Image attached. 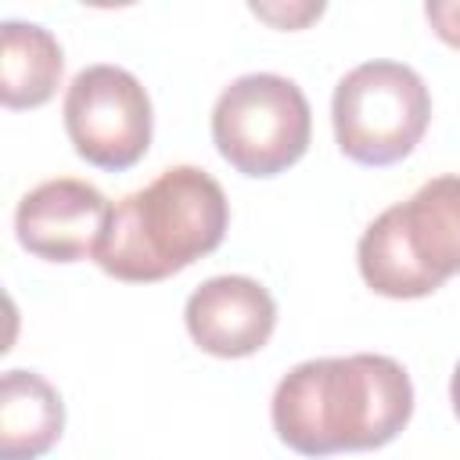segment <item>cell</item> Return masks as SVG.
Here are the masks:
<instances>
[{"mask_svg":"<svg viewBox=\"0 0 460 460\" xmlns=\"http://www.w3.org/2000/svg\"><path fill=\"white\" fill-rule=\"evenodd\" d=\"M410 413V374L377 352L305 359L280 377L270 406L277 438L302 456L381 449Z\"/></svg>","mask_w":460,"mask_h":460,"instance_id":"1","label":"cell"},{"mask_svg":"<svg viewBox=\"0 0 460 460\" xmlns=\"http://www.w3.org/2000/svg\"><path fill=\"white\" fill-rule=\"evenodd\" d=\"M226 226L230 205L219 180L198 165H172L115 205L93 262L115 280L155 284L216 252Z\"/></svg>","mask_w":460,"mask_h":460,"instance_id":"2","label":"cell"},{"mask_svg":"<svg viewBox=\"0 0 460 460\" xmlns=\"http://www.w3.org/2000/svg\"><path fill=\"white\" fill-rule=\"evenodd\" d=\"M359 273L385 298L435 295L460 273V176H435L359 237Z\"/></svg>","mask_w":460,"mask_h":460,"instance_id":"3","label":"cell"},{"mask_svg":"<svg viewBox=\"0 0 460 460\" xmlns=\"http://www.w3.org/2000/svg\"><path fill=\"white\" fill-rule=\"evenodd\" d=\"M331 122L341 155L359 165H392L420 144L431 93L402 61H363L334 86Z\"/></svg>","mask_w":460,"mask_h":460,"instance_id":"4","label":"cell"},{"mask_svg":"<svg viewBox=\"0 0 460 460\" xmlns=\"http://www.w3.org/2000/svg\"><path fill=\"white\" fill-rule=\"evenodd\" d=\"M313 137L302 86L277 72H252L223 86L212 108V140L241 176H277L295 165Z\"/></svg>","mask_w":460,"mask_h":460,"instance_id":"5","label":"cell"},{"mask_svg":"<svg viewBox=\"0 0 460 460\" xmlns=\"http://www.w3.org/2000/svg\"><path fill=\"white\" fill-rule=\"evenodd\" d=\"M151 97L119 65L83 68L65 93V133L75 155L97 169L122 172L151 147Z\"/></svg>","mask_w":460,"mask_h":460,"instance_id":"6","label":"cell"},{"mask_svg":"<svg viewBox=\"0 0 460 460\" xmlns=\"http://www.w3.org/2000/svg\"><path fill=\"white\" fill-rule=\"evenodd\" d=\"M115 205L86 180L58 176L32 187L14 212L18 244L47 262H79L93 259Z\"/></svg>","mask_w":460,"mask_h":460,"instance_id":"7","label":"cell"},{"mask_svg":"<svg viewBox=\"0 0 460 460\" xmlns=\"http://www.w3.org/2000/svg\"><path fill=\"white\" fill-rule=\"evenodd\" d=\"M183 320L198 349L219 359H241L270 341L277 327V302L259 280L226 273L190 291Z\"/></svg>","mask_w":460,"mask_h":460,"instance_id":"8","label":"cell"},{"mask_svg":"<svg viewBox=\"0 0 460 460\" xmlns=\"http://www.w3.org/2000/svg\"><path fill=\"white\" fill-rule=\"evenodd\" d=\"M65 428L58 388L36 370L0 377V460H40Z\"/></svg>","mask_w":460,"mask_h":460,"instance_id":"9","label":"cell"},{"mask_svg":"<svg viewBox=\"0 0 460 460\" xmlns=\"http://www.w3.org/2000/svg\"><path fill=\"white\" fill-rule=\"evenodd\" d=\"M4 47H0V101L4 108H40L54 97L65 58L61 43L36 22H14L7 18L0 25Z\"/></svg>","mask_w":460,"mask_h":460,"instance_id":"10","label":"cell"},{"mask_svg":"<svg viewBox=\"0 0 460 460\" xmlns=\"http://www.w3.org/2000/svg\"><path fill=\"white\" fill-rule=\"evenodd\" d=\"M424 18L431 22L435 36L460 50V0H428Z\"/></svg>","mask_w":460,"mask_h":460,"instance_id":"11","label":"cell"},{"mask_svg":"<svg viewBox=\"0 0 460 460\" xmlns=\"http://www.w3.org/2000/svg\"><path fill=\"white\" fill-rule=\"evenodd\" d=\"M252 14L280 25V29H302L305 22L320 18L323 14V4H288V7H277V4H252Z\"/></svg>","mask_w":460,"mask_h":460,"instance_id":"12","label":"cell"},{"mask_svg":"<svg viewBox=\"0 0 460 460\" xmlns=\"http://www.w3.org/2000/svg\"><path fill=\"white\" fill-rule=\"evenodd\" d=\"M449 399H453V413H456V420H460V363H456L453 381H449Z\"/></svg>","mask_w":460,"mask_h":460,"instance_id":"13","label":"cell"}]
</instances>
